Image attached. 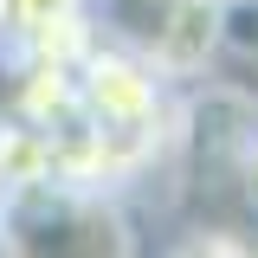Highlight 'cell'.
I'll return each instance as SVG.
<instances>
[{
    "label": "cell",
    "mask_w": 258,
    "mask_h": 258,
    "mask_svg": "<svg viewBox=\"0 0 258 258\" xmlns=\"http://www.w3.org/2000/svg\"><path fill=\"white\" fill-rule=\"evenodd\" d=\"M78 123L97 129L103 142H123L136 155L155 161L168 136V103H161V71L142 52H129L116 39H97L78 58Z\"/></svg>",
    "instance_id": "obj_1"
},
{
    "label": "cell",
    "mask_w": 258,
    "mask_h": 258,
    "mask_svg": "<svg viewBox=\"0 0 258 258\" xmlns=\"http://www.w3.org/2000/svg\"><path fill=\"white\" fill-rule=\"evenodd\" d=\"M0 232H7V258H129L123 220L103 194L26 187Z\"/></svg>",
    "instance_id": "obj_2"
},
{
    "label": "cell",
    "mask_w": 258,
    "mask_h": 258,
    "mask_svg": "<svg viewBox=\"0 0 258 258\" xmlns=\"http://www.w3.org/2000/svg\"><path fill=\"white\" fill-rule=\"evenodd\" d=\"M110 13L116 45L142 52L155 71H194L213 52V0H97Z\"/></svg>",
    "instance_id": "obj_3"
},
{
    "label": "cell",
    "mask_w": 258,
    "mask_h": 258,
    "mask_svg": "<svg viewBox=\"0 0 258 258\" xmlns=\"http://www.w3.org/2000/svg\"><path fill=\"white\" fill-rule=\"evenodd\" d=\"M91 45V0H0V52H39V58L78 64Z\"/></svg>",
    "instance_id": "obj_4"
},
{
    "label": "cell",
    "mask_w": 258,
    "mask_h": 258,
    "mask_svg": "<svg viewBox=\"0 0 258 258\" xmlns=\"http://www.w3.org/2000/svg\"><path fill=\"white\" fill-rule=\"evenodd\" d=\"M181 258H245V252H239L232 239H200V245H187Z\"/></svg>",
    "instance_id": "obj_5"
},
{
    "label": "cell",
    "mask_w": 258,
    "mask_h": 258,
    "mask_svg": "<svg viewBox=\"0 0 258 258\" xmlns=\"http://www.w3.org/2000/svg\"><path fill=\"white\" fill-rule=\"evenodd\" d=\"M245 187H252V200H258V129H252V142H245Z\"/></svg>",
    "instance_id": "obj_6"
},
{
    "label": "cell",
    "mask_w": 258,
    "mask_h": 258,
    "mask_svg": "<svg viewBox=\"0 0 258 258\" xmlns=\"http://www.w3.org/2000/svg\"><path fill=\"white\" fill-rule=\"evenodd\" d=\"M13 200H20V194H13V181H7V174H0V226H7V213H13Z\"/></svg>",
    "instance_id": "obj_7"
},
{
    "label": "cell",
    "mask_w": 258,
    "mask_h": 258,
    "mask_svg": "<svg viewBox=\"0 0 258 258\" xmlns=\"http://www.w3.org/2000/svg\"><path fill=\"white\" fill-rule=\"evenodd\" d=\"M0 258H7V232H0Z\"/></svg>",
    "instance_id": "obj_8"
},
{
    "label": "cell",
    "mask_w": 258,
    "mask_h": 258,
    "mask_svg": "<svg viewBox=\"0 0 258 258\" xmlns=\"http://www.w3.org/2000/svg\"><path fill=\"white\" fill-rule=\"evenodd\" d=\"M213 7H220V0H213Z\"/></svg>",
    "instance_id": "obj_9"
}]
</instances>
